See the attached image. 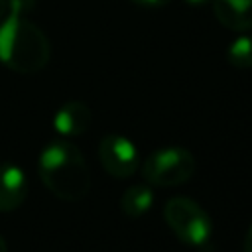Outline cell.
<instances>
[{
    "instance_id": "1",
    "label": "cell",
    "mask_w": 252,
    "mask_h": 252,
    "mask_svg": "<svg viewBox=\"0 0 252 252\" xmlns=\"http://www.w3.org/2000/svg\"><path fill=\"white\" fill-rule=\"evenodd\" d=\"M37 171L51 195L65 203H77L91 189V171L83 152L67 138L51 140L37 158Z\"/></svg>"
},
{
    "instance_id": "2",
    "label": "cell",
    "mask_w": 252,
    "mask_h": 252,
    "mask_svg": "<svg viewBox=\"0 0 252 252\" xmlns=\"http://www.w3.org/2000/svg\"><path fill=\"white\" fill-rule=\"evenodd\" d=\"M51 55L45 33L26 16L6 14L0 22V63L14 73H39Z\"/></svg>"
},
{
    "instance_id": "3",
    "label": "cell",
    "mask_w": 252,
    "mask_h": 252,
    "mask_svg": "<svg viewBox=\"0 0 252 252\" xmlns=\"http://www.w3.org/2000/svg\"><path fill=\"white\" fill-rule=\"evenodd\" d=\"M163 219L183 244L197 252H209L213 240V220L209 213L191 197L175 195L163 205Z\"/></svg>"
},
{
    "instance_id": "4",
    "label": "cell",
    "mask_w": 252,
    "mask_h": 252,
    "mask_svg": "<svg viewBox=\"0 0 252 252\" xmlns=\"http://www.w3.org/2000/svg\"><path fill=\"white\" fill-rule=\"evenodd\" d=\"M142 175L152 187H175L183 185L195 175V156L181 146H167L152 152L140 161Z\"/></svg>"
},
{
    "instance_id": "5",
    "label": "cell",
    "mask_w": 252,
    "mask_h": 252,
    "mask_svg": "<svg viewBox=\"0 0 252 252\" xmlns=\"http://www.w3.org/2000/svg\"><path fill=\"white\" fill-rule=\"evenodd\" d=\"M98 159L104 171L118 179L134 175L142 161L136 144L120 134H108L98 142Z\"/></svg>"
},
{
    "instance_id": "6",
    "label": "cell",
    "mask_w": 252,
    "mask_h": 252,
    "mask_svg": "<svg viewBox=\"0 0 252 252\" xmlns=\"http://www.w3.org/2000/svg\"><path fill=\"white\" fill-rule=\"evenodd\" d=\"M28 197L26 171L12 161L0 163V213L16 211Z\"/></svg>"
},
{
    "instance_id": "7",
    "label": "cell",
    "mask_w": 252,
    "mask_h": 252,
    "mask_svg": "<svg viewBox=\"0 0 252 252\" xmlns=\"http://www.w3.org/2000/svg\"><path fill=\"white\" fill-rule=\"evenodd\" d=\"M93 112L91 108L81 100H69L53 116V128L63 138H75L85 134L91 128Z\"/></svg>"
},
{
    "instance_id": "8",
    "label": "cell",
    "mask_w": 252,
    "mask_h": 252,
    "mask_svg": "<svg viewBox=\"0 0 252 252\" xmlns=\"http://www.w3.org/2000/svg\"><path fill=\"white\" fill-rule=\"evenodd\" d=\"M215 18L232 32L252 30V0H211Z\"/></svg>"
},
{
    "instance_id": "9",
    "label": "cell",
    "mask_w": 252,
    "mask_h": 252,
    "mask_svg": "<svg viewBox=\"0 0 252 252\" xmlns=\"http://www.w3.org/2000/svg\"><path fill=\"white\" fill-rule=\"evenodd\" d=\"M154 201H156V193L152 185L148 183L130 185L120 197V211L130 219H138L144 217L154 207Z\"/></svg>"
},
{
    "instance_id": "10",
    "label": "cell",
    "mask_w": 252,
    "mask_h": 252,
    "mask_svg": "<svg viewBox=\"0 0 252 252\" xmlns=\"http://www.w3.org/2000/svg\"><path fill=\"white\" fill-rule=\"evenodd\" d=\"M226 59L236 69H252V35L236 37L226 49Z\"/></svg>"
},
{
    "instance_id": "11",
    "label": "cell",
    "mask_w": 252,
    "mask_h": 252,
    "mask_svg": "<svg viewBox=\"0 0 252 252\" xmlns=\"http://www.w3.org/2000/svg\"><path fill=\"white\" fill-rule=\"evenodd\" d=\"M8 4H10V8H8V14L26 16V14H28V12L33 8L35 0H8Z\"/></svg>"
},
{
    "instance_id": "12",
    "label": "cell",
    "mask_w": 252,
    "mask_h": 252,
    "mask_svg": "<svg viewBox=\"0 0 252 252\" xmlns=\"http://www.w3.org/2000/svg\"><path fill=\"white\" fill-rule=\"evenodd\" d=\"M130 2L144 10H158V8H163L169 0H130Z\"/></svg>"
},
{
    "instance_id": "13",
    "label": "cell",
    "mask_w": 252,
    "mask_h": 252,
    "mask_svg": "<svg viewBox=\"0 0 252 252\" xmlns=\"http://www.w3.org/2000/svg\"><path fill=\"white\" fill-rule=\"evenodd\" d=\"M242 252H252V222L248 224L244 238H242Z\"/></svg>"
},
{
    "instance_id": "14",
    "label": "cell",
    "mask_w": 252,
    "mask_h": 252,
    "mask_svg": "<svg viewBox=\"0 0 252 252\" xmlns=\"http://www.w3.org/2000/svg\"><path fill=\"white\" fill-rule=\"evenodd\" d=\"M8 8H10L8 0H0V22L6 18V14H8Z\"/></svg>"
},
{
    "instance_id": "15",
    "label": "cell",
    "mask_w": 252,
    "mask_h": 252,
    "mask_svg": "<svg viewBox=\"0 0 252 252\" xmlns=\"http://www.w3.org/2000/svg\"><path fill=\"white\" fill-rule=\"evenodd\" d=\"M187 4H191V6H195V8H201V6H205V4H209L211 0H185Z\"/></svg>"
},
{
    "instance_id": "16",
    "label": "cell",
    "mask_w": 252,
    "mask_h": 252,
    "mask_svg": "<svg viewBox=\"0 0 252 252\" xmlns=\"http://www.w3.org/2000/svg\"><path fill=\"white\" fill-rule=\"evenodd\" d=\"M0 252H8V244H6V240H4L2 234H0Z\"/></svg>"
}]
</instances>
